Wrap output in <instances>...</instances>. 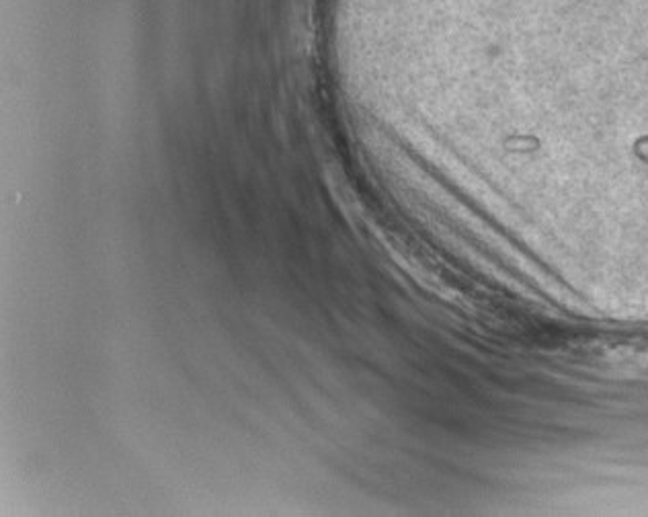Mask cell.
Here are the masks:
<instances>
[{
  "mask_svg": "<svg viewBox=\"0 0 648 517\" xmlns=\"http://www.w3.org/2000/svg\"><path fill=\"white\" fill-rule=\"evenodd\" d=\"M638 152H640V157H642V159L648 160V140H645V142L640 145V148H638Z\"/></svg>",
  "mask_w": 648,
  "mask_h": 517,
  "instance_id": "obj_1",
  "label": "cell"
}]
</instances>
